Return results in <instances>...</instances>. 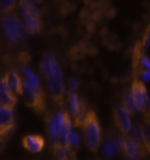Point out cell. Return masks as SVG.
Returning a JSON list of instances; mask_svg holds the SVG:
<instances>
[{"label":"cell","mask_w":150,"mask_h":160,"mask_svg":"<svg viewBox=\"0 0 150 160\" xmlns=\"http://www.w3.org/2000/svg\"><path fill=\"white\" fill-rule=\"evenodd\" d=\"M96 160H100V159H96Z\"/></svg>","instance_id":"1f68e13d"},{"label":"cell","mask_w":150,"mask_h":160,"mask_svg":"<svg viewBox=\"0 0 150 160\" xmlns=\"http://www.w3.org/2000/svg\"><path fill=\"white\" fill-rule=\"evenodd\" d=\"M80 144V135L76 132H71L69 134V138H68V147L70 149L74 150V149L79 148V146Z\"/></svg>","instance_id":"cb8c5ba5"},{"label":"cell","mask_w":150,"mask_h":160,"mask_svg":"<svg viewBox=\"0 0 150 160\" xmlns=\"http://www.w3.org/2000/svg\"><path fill=\"white\" fill-rule=\"evenodd\" d=\"M126 136L131 140H133L135 142L139 143V144L144 145V143H143V127H142V124L136 122L133 125H132L130 132Z\"/></svg>","instance_id":"ffe728a7"},{"label":"cell","mask_w":150,"mask_h":160,"mask_svg":"<svg viewBox=\"0 0 150 160\" xmlns=\"http://www.w3.org/2000/svg\"><path fill=\"white\" fill-rule=\"evenodd\" d=\"M46 123L47 130L51 139V147H54L58 142V138H59V134H60V129L57 126L56 116L52 114H49L46 117Z\"/></svg>","instance_id":"5bb4252c"},{"label":"cell","mask_w":150,"mask_h":160,"mask_svg":"<svg viewBox=\"0 0 150 160\" xmlns=\"http://www.w3.org/2000/svg\"><path fill=\"white\" fill-rule=\"evenodd\" d=\"M80 81L78 78L72 77L68 81V92H76V90L79 88Z\"/></svg>","instance_id":"484cf974"},{"label":"cell","mask_w":150,"mask_h":160,"mask_svg":"<svg viewBox=\"0 0 150 160\" xmlns=\"http://www.w3.org/2000/svg\"><path fill=\"white\" fill-rule=\"evenodd\" d=\"M113 118L115 124L120 131V134L127 135L132 128V121L131 116L127 113L121 104L117 105L113 111Z\"/></svg>","instance_id":"52a82bcc"},{"label":"cell","mask_w":150,"mask_h":160,"mask_svg":"<svg viewBox=\"0 0 150 160\" xmlns=\"http://www.w3.org/2000/svg\"><path fill=\"white\" fill-rule=\"evenodd\" d=\"M119 151V148L116 137L109 136L104 141L103 144V153L106 158H112L114 156L117 155Z\"/></svg>","instance_id":"9a60e30c"},{"label":"cell","mask_w":150,"mask_h":160,"mask_svg":"<svg viewBox=\"0 0 150 160\" xmlns=\"http://www.w3.org/2000/svg\"><path fill=\"white\" fill-rule=\"evenodd\" d=\"M1 141H3V140H2V137H1V135H0V142H1Z\"/></svg>","instance_id":"4dcf8cb0"},{"label":"cell","mask_w":150,"mask_h":160,"mask_svg":"<svg viewBox=\"0 0 150 160\" xmlns=\"http://www.w3.org/2000/svg\"><path fill=\"white\" fill-rule=\"evenodd\" d=\"M17 103V97L9 90L4 77L0 81V105L8 108H14Z\"/></svg>","instance_id":"8fae6325"},{"label":"cell","mask_w":150,"mask_h":160,"mask_svg":"<svg viewBox=\"0 0 150 160\" xmlns=\"http://www.w3.org/2000/svg\"><path fill=\"white\" fill-rule=\"evenodd\" d=\"M22 145L31 153H39L44 148L45 142L43 137L38 134H29L22 139Z\"/></svg>","instance_id":"9c48e42d"},{"label":"cell","mask_w":150,"mask_h":160,"mask_svg":"<svg viewBox=\"0 0 150 160\" xmlns=\"http://www.w3.org/2000/svg\"><path fill=\"white\" fill-rule=\"evenodd\" d=\"M15 127L13 109L0 105V135L2 140Z\"/></svg>","instance_id":"8992f818"},{"label":"cell","mask_w":150,"mask_h":160,"mask_svg":"<svg viewBox=\"0 0 150 160\" xmlns=\"http://www.w3.org/2000/svg\"><path fill=\"white\" fill-rule=\"evenodd\" d=\"M23 24L26 27L27 30L30 35H37L41 32V18L26 16L23 18Z\"/></svg>","instance_id":"2e32d148"},{"label":"cell","mask_w":150,"mask_h":160,"mask_svg":"<svg viewBox=\"0 0 150 160\" xmlns=\"http://www.w3.org/2000/svg\"><path fill=\"white\" fill-rule=\"evenodd\" d=\"M88 113V110H87V104L85 103L84 101H80V110L78 112L77 116L74 119V126L75 127H81L84 119L86 118V115Z\"/></svg>","instance_id":"603a6c76"},{"label":"cell","mask_w":150,"mask_h":160,"mask_svg":"<svg viewBox=\"0 0 150 160\" xmlns=\"http://www.w3.org/2000/svg\"><path fill=\"white\" fill-rule=\"evenodd\" d=\"M143 143L148 154L150 155V110L144 112L143 117Z\"/></svg>","instance_id":"ac0fdd59"},{"label":"cell","mask_w":150,"mask_h":160,"mask_svg":"<svg viewBox=\"0 0 150 160\" xmlns=\"http://www.w3.org/2000/svg\"><path fill=\"white\" fill-rule=\"evenodd\" d=\"M150 46V25L147 28L145 36L143 38V41L141 43V47L143 50H147Z\"/></svg>","instance_id":"83f0119b"},{"label":"cell","mask_w":150,"mask_h":160,"mask_svg":"<svg viewBox=\"0 0 150 160\" xmlns=\"http://www.w3.org/2000/svg\"><path fill=\"white\" fill-rule=\"evenodd\" d=\"M116 140L119 145V150L122 151V153L124 155V152L126 150V135L122 134H119L116 135Z\"/></svg>","instance_id":"d4e9b609"},{"label":"cell","mask_w":150,"mask_h":160,"mask_svg":"<svg viewBox=\"0 0 150 160\" xmlns=\"http://www.w3.org/2000/svg\"><path fill=\"white\" fill-rule=\"evenodd\" d=\"M52 150L54 160H76L75 151L59 142L52 147Z\"/></svg>","instance_id":"4fadbf2b"},{"label":"cell","mask_w":150,"mask_h":160,"mask_svg":"<svg viewBox=\"0 0 150 160\" xmlns=\"http://www.w3.org/2000/svg\"><path fill=\"white\" fill-rule=\"evenodd\" d=\"M19 8H20V13L22 18L26 16L41 18V11L35 1H27V0L20 1Z\"/></svg>","instance_id":"7c38bea8"},{"label":"cell","mask_w":150,"mask_h":160,"mask_svg":"<svg viewBox=\"0 0 150 160\" xmlns=\"http://www.w3.org/2000/svg\"><path fill=\"white\" fill-rule=\"evenodd\" d=\"M130 89L137 111L141 112H147L149 105V98L144 82L140 81V78L134 77Z\"/></svg>","instance_id":"5b68a950"},{"label":"cell","mask_w":150,"mask_h":160,"mask_svg":"<svg viewBox=\"0 0 150 160\" xmlns=\"http://www.w3.org/2000/svg\"><path fill=\"white\" fill-rule=\"evenodd\" d=\"M138 77H140L143 81L146 82H149L150 81V71L148 70H145L140 72V74L138 75Z\"/></svg>","instance_id":"f546056e"},{"label":"cell","mask_w":150,"mask_h":160,"mask_svg":"<svg viewBox=\"0 0 150 160\" xmlns=\"http://www.w3.org/2000/svg\"><path fill=\"white\" fill-rule=\"evenodd\" d=\"M53 57H55V54L51 51L47 52L43 55V58L41 59V63H40V67H39V71H40V72H41L43 76L46 75L47 72H48V69H49L50 63H51V60Z\"/></svg>","instance_id":"44dd1931"},{"label":"cell","mask_w":150,"mask_h":160,"mask_svg":"<svg viewBox=\"0 0 150 160\" xmlns=\"http://www.w3.org/2000/svg\"><path fill=\"white\" fill-rule=\"evenodd\" d=\"M6 85L14 96L22 94V79L14 70H10L4 76Z\"/></svg>","instance_id":"30bf717a"},{"label":"cell","mask_w":150,"mask_h":160,"mask_svg":"<svg viewBox=\"0 0 150 160\" xmlns=\"http://www.w3.org/2000/svg\"><path fill=\"white\" fill-rule=\"evenodd\" d=\"M2 27L5 37L13 46L19 45L21 40H26L29 36L21 19L13 14L3 16Z\"/></svg>","instance_id":"3957f363"},{"label":"cell","mask_w":150,"mask_h":160,"mask_svg":"<svg viewBox=\"0 0 150 160\" xmlns=\"http://www.w3.org/2000/svg\"><path fill=\"white\" fill-rule=\"evenodd\" d=\"M46 80L47 88L51 94V98L56 103L62 105L64 103V98L65 92V87L64 83L62 68L59 63L57 62L56 56L52 58L51 60L49 69L46 75L44 76Z\"/></svg>","instance_id":"6da1fadb"},{"label":"cell","mask_w":150,"mask_h":160,"mask_svg":"<svg viewBox=\"0 0 150 160\" xmlns=\"http://www.w3.org/2000/svg\"><path fill=\"white\" fill-rule=\"evenodd\" d=\"M81 128L85 142L88 149L93 152H96L102 142V129L98 118L94 111H88Z\"/></svg>","instance_id":"7a4b0ae2"},{"label":"cell","mask_w":150,"mask_h":160,"mask_svg":"<svg viewBox=\"0 0 150 160\" xmlns=\"http://www.w3.org/2000/svg\"><path fill=\"white\" fill-rule=\"evenodd\" d=\"M148 154L144 145H140L126 136V150L124 156L129 160H143Z\"/></svg>","instance_id":"ba28073f"},{"label":"cell","mask_w":150,"mask_h":160,"mask_svg":"<svg viewBox=\"0 0 150 160\" xmlns=\"http://www.w3.org/2000/svg\"><path fill=\"white\" fill-rule=\"evenodd\" d=\"M17 2L13 0H6L0 1V12H2L5 15L12 14L16 7Z\"/></svg>","instance_id":"7402d4cb"},{"label":"cell","mask_w":150,"mask_h":160,"mask_svg":"<svg viewBox=\"0 0 150 160\" xmlns=\"http://www.w3.org/2000/svg\"><path fill=\"white\" fill-rule=\"evenodd\" d=\"M80 106V100L76 92H68L67 107L71 116L73 119L77 116Z\"/></svg>","instance_id":"d6986e66"},{"label":"cell","mask_w":150,"mask_h":160,"mask_svg":"<svg viewBox=\"0 0 150 160\" xmlns=\"http://www.w3.org/2000/svg\"><path fill=\"white\" fill-rule=\"evenodd\" d=\"M22 98L27 106L33 108L37 112L45 111L44 93L41 88H34L29 84L27 78L22 79Z\"/></svg>","instance_id":"277c9868"},{"label":"cell","mask_w":150,"mask_h":160,"mask_svg":"<svg viewBox=\"0 0 150 160\" xmlns=\"http://www.w3.org/2000/svg\"><path fill=\"white\" fill-rule=\"evenodd\" d=\"M27 80L28 81V82L29 84L31 85L32 87H34V88H41V84H40V79L39 77L37 76L36 74H35L34 72L32 73L31 75H29V76H27Z\"/></svg>","instance_id":"4316f807"},{"label":"cell","mask_w":150,"mask_h":160,"mask_svg":"<svg viewBox=\"0 0 150 160\" xmlns=\"http://www.w3.org/2000/svg\"><path fill=\"white\" fill-rule=\"evenodd\" d=\"M20 70H21V73H22L25 77H27V76L31 75L32 73H33L32 69L30 68V67H28L27 64H22V65H21V67H20Z\"/></svg>","instance_id":"f1b7e54d"},{"label":"cell","mask_w":150,"mask_h":160,"mask_svg":"<svg viewBox=\"0 0 150 160\" xmlns=\"http://www.w3.org/2000/svg\"><path fill=\"white\" fill-rule=\"evenodd\" d=\"M121 106L127 112V113L131 115H134L138 112L137 109L135 107L134 102L132 97L131 93V89L127 88L124 91V93L122 95V99H121Z\"/></svg>","instance_id":"e0dca14e"}]
</instances>
